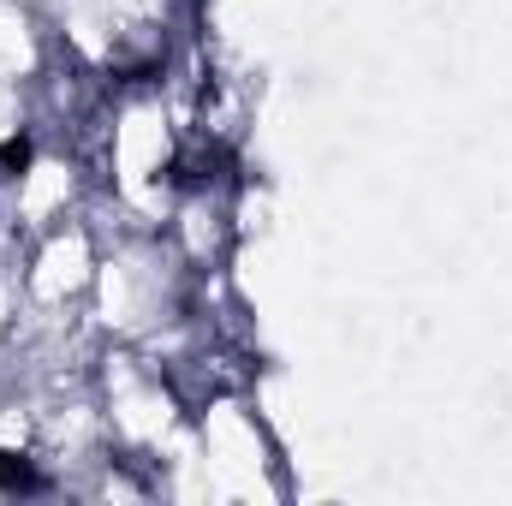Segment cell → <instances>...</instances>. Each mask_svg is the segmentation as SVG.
Here are the masks:
<instances>
[{"instance_id": "6da1fadb", "label": "cell", "mask_w": 512, "mask_h": 506, "mask_svg": "<svg viewBox=\"0 0 512 506\" xmlns=\"http://www.w3.org/2000/svg\"><path fill=\"white\" fill-rule=\"evenodd\" d=\"M0 489H6V495H36V489H42V477H36L18 453H0Z\"/></svg>"}]
</instances>
